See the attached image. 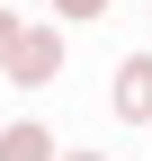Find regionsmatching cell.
<instances>
[{"label":"cell","instance_id":"5b68a950","mask_svg":"<svg viewBox=\"0 0 152 161\" xmlns=\"http://www.w3.org/2000/svg\"><path fill=\"white\" fill-rule=\"evenodd\" d=\"M54 9H63V18H99L107 0H54Z\"/></svg>","mask_w":152,"mask_h":161},{"label":"cell","instance_id":"8992f818","mask_svg":"<svg viewBox=\"0 0 152 161\" xmlns=\"http://www.w3.org/2000/svg\"><path fill=\"white\" fill-rule=\"evenodd\" d=\"M63 161H107V152H63Z\"/></svg>","mask_w":152,"mask_h":161},{"label":"cell","instance_id":"7a4b0ae2","mask_svg":"<svg viewBox=\"0 0 152 161\" xmlns=\"http://www.w3.org/2000/svg\"><path fill=\"white\" fill-rule=\"evenodd\" d=\"M117 116H134V125L152 116V54H125L117 63Z\"/></svg>","mask_w":152,"mask_h":161},{"label":"cell","instance_id":"277c9868","mask_svg":"<svg viewBox=\"0 0 152 161\" xmlns=\"http://www.w3.org/2000/svg\"><path fill=\"white\" fill-rule=\"evenodd\" d=\"M18 45H27V27H18V18H9V9H0V72H9V63H18Z\"/></svg>","mask_w":152,"mask_h":161},{"label":"cell","instance_id":"6da1fadb","mask_svg":"<svg viewBox=\"0 0 152 161\" xmlns=\"http://www.w3.org/2000/svg\"><path fill=\"white\" fill-rule=\"evenodd\" d=\"M54 72H63V36H54V27H27V45H18L9 80H18V90H45Z\"/></svg>","mask_w":152,"mask_h":161},{"label":"cell","instance_id":"3957f363","mask_svg":"<svg viewBox=\"0 0 152 161\" xmlns=\"http://www.w3.org/2000/svg\"><path fill=\"white\" fill-rule=\"evenodd\" d=\"M0 161H54V134H45V125H27V116H18V125L0 134Z\"/></svg>","mask_w":152,"mask_h":161}]
</instances>
